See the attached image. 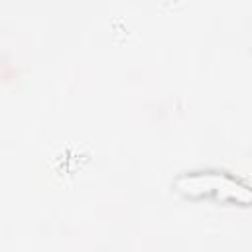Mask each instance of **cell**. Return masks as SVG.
Here are the masks:
<instances>
[{
  "label": "cell",
  "mask_w": 252,
  "mask_h": 252,
  "mask_svg": "<svg viewBox=\"0 0 252 252\" xmlns=\"http://www.w3.org/2000/svg\"><path fill=\"white\" fill-rule=\"evenodd\" d=\"M177 189L189 197L197 195H215L217 199H234L248 203L250 191L246 185H240L236 179L217 173V171H199L193 175H183L177 179Z\"/></svg>",
  "instance_id": "1"
}]
</instances>
